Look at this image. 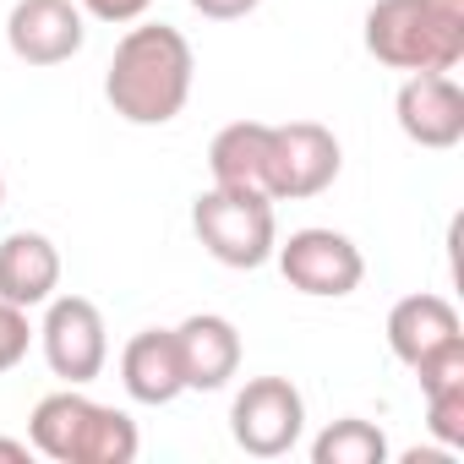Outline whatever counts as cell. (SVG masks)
Listing matches in <instances>:
<instances>
[{
    "label": "cell",
    "instance_id": "cell-3",
    "mask_svg": "<svg viewBox=\"0 0 464 464\" xmlns=\"http://www.w3.org/2000/svg\"><path fill=\"white\" fill-rule=\"evenodd\" d=\"M366 55L393 72H453L464 61V0H372Z\"/></svg>",
    "mask_w": 464,
    "mask_h": 464
},
{
    "label": "cell",
    "instance_id": "cell-5",
    "mask_svg": "<svg viewBox=\"0 0 464 464\" xmlns=\"http://www.w3.org/2000/svg\"><path fill=\"white\" fill-rule=\"evenodd\" d=\"M306 431V399L290 377H252L229 404V437L252 459H285Z\"/></svg>",
    "mask_w": 464,
    "mask_h": 464
},
{
    "label": "cell",
    "instance_id": "cell-6",
    "mask_svg": "<svg viewBox=\"0 0 464 464\" xmlns=\"http://www.w3.org/2000/svg\"><path fill=\"white\" fill-rule=\"evenodd\" d=\"M279 257V274L290 279V290L301 295H317V301H339V295H355L361 279H366V257L350 236L339 229H323V224H306L295 229L290 241L274 246Z\"/></svg>",
    "mask_w": 464,
    "mask_h": 464
},
{
    "label": "cell",
    "instance_id": "cell-14",
    "mask_svg": "<svg viewBox=\"0 0 464 464\" xmlns=\"http://www.w3.org/2000/svg\"><path fill=\"white\" fill-rule=\"evenodd\" d=\"M464 339V323L453 312V301L420 290V295H404L393 312H388V350L404 361V366H420L431 350Z\"/></svg>",
    "mask_w": 464,
    "mask_h": 464
},
{
    "label": "cell",
    "instance_id": "cell-19",
    "mask_svg": "<svg viewBox=\"0 0 464 464\" xmlns=\"http://www.w3.org/2000/svg\"><path fill=\"white\" fill-rule=\"evenodd\" d=\"M148 6H153V0H82V17L126 28V23H142V17H148Z\"/></svg>",
    "mask_w": 464,
    "mask_h": 464
},
{
    "label": "cell",
    "instance_id": "cell-20",
    "mask_svg": "<svg viewBox=\"0 0 464 464\" xmlns=\"http://www.w3.org/2000/svg\"><path fill=\"white\" fill-rule=\"evenodd\" d=\"M191 6L202 17H213V23H241V17H252L263 6V0H191Z\"/></svg>",
    "mask_w": 464,
    "mask_h": 464
},
{
    "label": "cell",
    "instance_id": "cell-7",
    "mask_svg": "<svg viewBox=\"0 0 464 464\" xmlns=\"http://www.w3.org/2000/svg\"><path fill=\"white\" fill-rule=\"evenodd\" d=\"M344 169V148L328 126L317 121H290V126H274V142H268V197L274 202H306V197H323Z\"/></svg>",
    "mask_w": 464,
    "mask_h": 464
},
{
    "label": "cell",
    "instance_id": "cell-15",
    "mask_svg": "<svg viewBox=\"0 0 464 464\" xmlns=\"http://www.w3.org/2000/svg\"><path fill=\"white\" fill-rule=\"evenodd\" d=\"M268 142H274L268 121H229L208 142L213 186H241V191H263L268 197Z\"/></svg>",
    "mask_w": 464,
    "mask_h": 464
},
{
    "label": "cell",
    "instance_id": "cell-1",
    "mask_svg": "<svg viewBox=\"0 0 464 464\" xmlns=\"http://www.w3.org/2000/svg\"><path fill=\"white\" fill-rule=\"evenodd\" d=\"M191 77H197V55L186 34L169 23H137L110 55L104 99L131 126H169L191 99Z\"/></svg>",
    "mask_w": 464,
    "mask_h": 464
},
{
    "label": "cell",
    "instance_id": "cell-8",
    "mask_svg": "<svg viewBox=\"0 0 464 464\" xmlns=\"http://www.w3.org/2000/svg\"><path fill=\"white\" fill-rule=\"evenodd\" d=\"M39 344H44V361L61 382L82 388L104 372L110 361V328H104V312L88 301V295H50L44 301V328H39Z\"/></svg>",
    "mask_w": 464,
    "mask_h": 464
},
{
    "label": "cell",
    "instance_id": "cell-13",
    "mask_svg": "<svg viewBox=\"0 0 464 464\" xmlns=\"http://www.w3.org/2000/svg\"><path fill=\"white\" fill-rule=\"evenodd\" d=\"M121 388L137 399V404H175L186 393V377H180V350H175V334L169 328H142L126 339L121 350Z\"/></svg>",
    "mask_w": 464,
    "mask_h": 464
},
{
    "label": "cell",
    "instance_id": "cell-21",
    "mask_svg": "<svg viewBox=\"0 0 464 464\" xmlns=\"http://www.w3.org/2000/svg\"><path fill=\"white\" fill-rule=\"evenodd\" d=\"M34 459V442H17V437H0V464H28Z\"/></svg>",
    "mask_w": 464,
    "mask_h": 464
},
{
    "label": "cell",
    "instance_id": "cell-4",
    "mask_svg": "<svg viewBox=\"0 0 464 464\" xmlns=\"http://www.w3.org/2000/svg\"><path fill=\"white\" fill-rule=\"evenodd\" d=\"M191 229L213 263L224 268H263L279 246L274 197L241 191V186H208L191 202Z\"/></svg>",
    "mask_w": 464,
    "mask_h": 464
},
{
    "label": "cell",
    "instance_id": "cell-11",
    "mask_svg": "<svg viewBox=\"0 0 464 464\" xmlns=\"http://www.w3.org/2000/svg\"><path fill=\"white\" fill-rule=\"evenodd\" d=\"M169 334H175V350H180V377H186V388L218 393L229 377L241 372V334H236V323H229V317L197 312V317H186V323L169 328Z\"/></svg>",
    "mask_w": 464,
    "mask_h": 464
},
{
    "label": "cell",
    "instance_id": "cell-12",
    "mask_svg": "<svg viewBox=\"0 0 464 464\" xmlns=\"http://www.w3.org/2000/svg\"><path fill=\"white\" fill-rule=\"evenodd\" d=\"M61 290V252L39 229H17L0 241V301H12L23 312L44 306Z\"/></svg>",
    "mask_w": 464,
    "mask_h": 464
},
{
    "label": "cell",
    "instance_id": "cell-16",
    "mask_svg": "<svg viewBox=\"0 0 464 464\" xmlns=\"http://www.w3.org/2000/svg\"><path fill=\"white\" fill-rule=\"evenodd\" d=\"M420 399H426V431L459 453L464 448V366H448L437 377H420Z\"/></svg>",
    "mask_w": 464,
    "mask_h": 464
},
{
    "label": "cell",
    "instance_id": "cell-18",
    "mask_svg": "<svg viewBox=\"0 0 464 464\" xmlns=\"http://www.w3.org/2000/svg\"><path fill=\"white\" fill-rule=\"evenodd\" d=\"M34 344V328H28V312L12 306V301H0V372H12Z\"/></svg>",
    "mask_w": 464,
    "mask_h": 464
},
{
    "label": "cell",
    "instance_id": "cell-10",
    "mask_svg": "<svg viewBox=\"0 0 464 464\" xmlns=\"http://www.w3.org/2000/svg\"><path fill=\"white\" fill-rule=\"evenodd\" d=\"M88 39V17L72 0H17L6 17V44L23 66H66Z\"/></svg>",
    "mask_w": 464,
    "mask_h": 464
},
{
    "label": "cell",
    "instance_id": "cell-22",
    "mask_svg": "<svg viewBox=\"0 0 464 464\" xmlns=\"http://www.w3.org/2000/svg\"><path fill=\"white\" fill-rule=\"evenodd\" d=\"M453 459L459 453H448V448H426V453L415 448V453H404V464H453Z\"/></svg>",
    "mask_w": 464,
    "mask_h": 464
},
{
    "label": "cell",
    "instance_id": "cell-17",
    "mask_svg": "<svg viewBox=\"0 0 464 464\" xmlns=\"http://www.w3.org/2000/svg\"><path fill=\"white\" fill-rule=\"evenodd\" d=\"M382 459H388V437H382V426H372L361 415L334 420L312 442V464H382Z\"/></svg>",
    "mask_w": 464,
    "mask_h": 464
},
{
    "label": "cell",
    "instance_id": "cell-9",
    "mask_svg": "<svg viewBox=\"0 0 464 464\" xmlns=\"http://www.w3.org/2000/svg\"><path fill=\"white\" fill-rule=\"evenodd\" d=\"M393 115L415 148L442 153V148L464 142V88L448 72H410L393 99Z\"/></svg>",
    "mask_w": 464,
    "mask_h": 464
},
{
    "label": "cell",
    "instance_id": "cell-2",
    "mask_svg": "<svg viewBox=\"0 0 464 464\" xmlns=\"http://www.w3.org/2000/svg\"><path fill=\"white\" fill-rule=\"evenodd\" d=\"M28 442H34V453H44L55 464H131L137 448H142L137 420L126 410L99 404L77 388L44 393L34 404Z\"/></svg>",
    "mask_w": 464,
    "mask_h": 464
},
{
    "label": "cell",
    "instance_id": "cell-23",
    "mask_svg": "<svg viewBox=\"0 0 464 464\" xmlns=\"http://www.w3.org/2000/svg\"><path fill=\"white\" fill-rule=\"evenodd\" d=\"M0 202H6V175H0Z\"/></svg>",
    "mask_w": 464,
    "mask_h": 464
}]
</instances>
